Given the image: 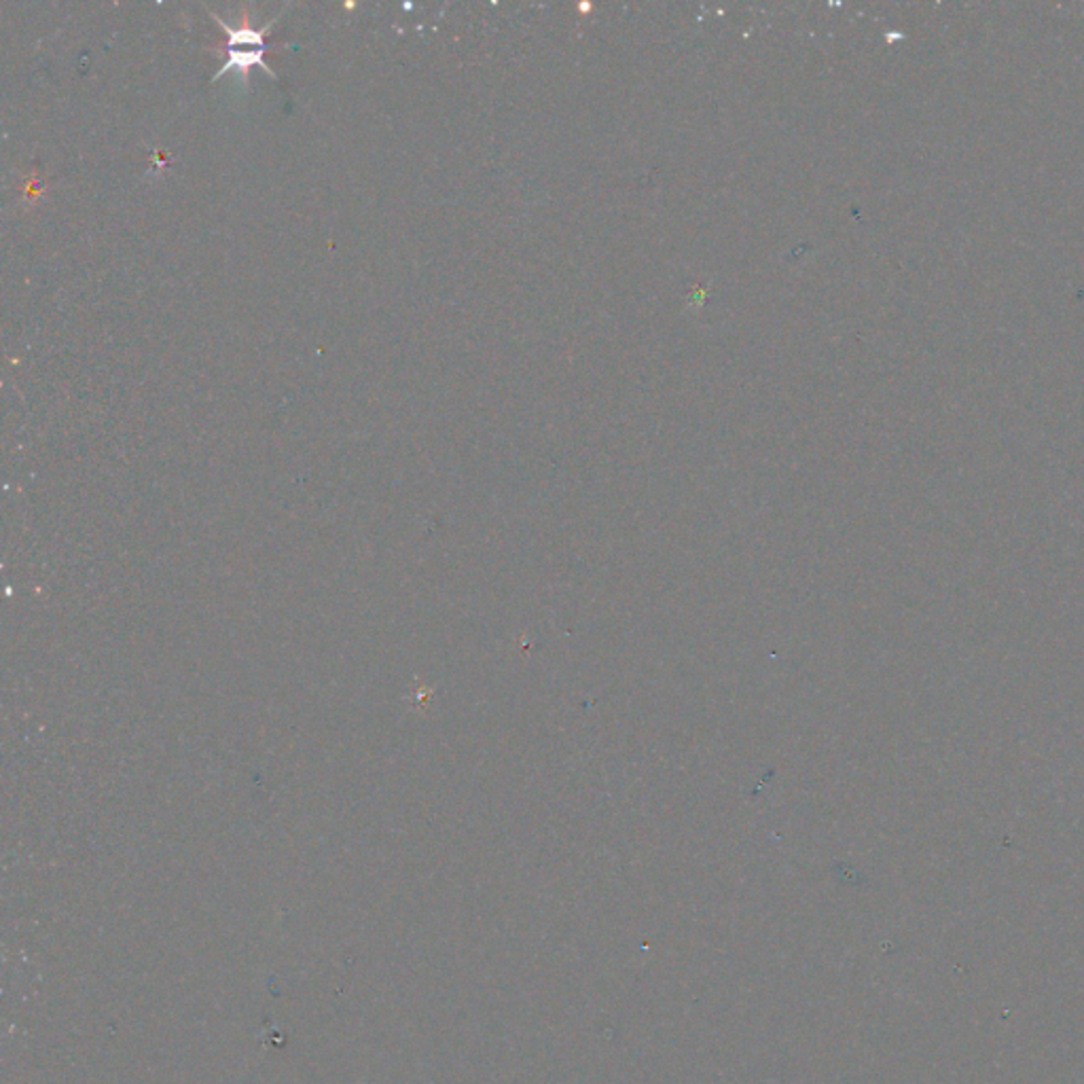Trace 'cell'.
I'll list each match as a JSON object with an SVG mask.
<instances>
[{
  "mask_svg": "<svg viewBox=\"0 0 1084 1084\" xmlns=\"http://www.w3.org/2000/svg\"><path fill=\"white\" fill-rule=\"evenodd\" d=\"M210 15H213V20L217 22L218 26L227 32V62L223 64V68H218L217 75L213 77V82H218L227 73H236L246 89L248 87V75H250V71L254 66L261 68L265 75H270L271 79H278V75L271 71L270 64L265 62V54H268L265 34L270 32L271 26L280 18H273L271 22H268L265 26L261 28H231L227 22H223L217 13H210Z\"/></svg>",
  "mask_w": 1084,
  "mask_h": 1084,
  "instance_id": "obj_1",
  "label": "cell"
}]
</instances>
